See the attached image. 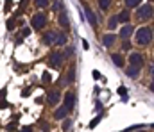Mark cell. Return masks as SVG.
I'll use <instances>...</instances> for the list:
<instances>
[{"label": "cell", "mask_w": 154, "mask_h": 132, "mask_svg": "<svg viewBox=\"0 0 154 132\" xmlns=\"http://www.w3.org/2000/svg\"><path fill=\"white\" fill-rule=\"evenodd\" d=\"M152 29L151 27H140L138 31H136V45H140V46H147V45L152 41Z\"/></svg>", "instance_id": "obj_1"}, {"label": "cell", "mask_w": 154, "mask_h": 132, "mask_svg": "<svg viewBox=\"0 0 154 132\" xmlns=\"http://www.w3.org/2000/svg\"><path fill=\"white\" fill-rule=\"evenodd\" d=\"M152 16H154V7L151 4H142L136 9V20H140V22H147Z\"/></svg>", "instance_id": "obj_2"}, {"label": "cell", "mask_w": 154, "mask_h": 132, "mask_svg": "<svg viewBox=\"0 0 154 132\" xmlns=\"http://www.w3.org/2000/svg\"><path fill=\"white\" fill-rule=\"evenodd\" d=\"M47 22H48V18H47V14L45 13H36L34 16H32V20H31V25H32V29H43V27H47Z\"/></svg>", "instance_id": "obj_3"}, {"label": "cell", "mask_w": 154, "mask_h": 132, "mask_svg": "<svg viewBox=\"0 0 154 132\" xmlns=\"http://www.w3.org/2000/svg\"><path fill=\"white\" fill-rule=\"evenodd\" d=\"M63 61H65V54H61V52H52L48 57V64L56 70H59L63 66Z\"/></svg>", "instance_id": "obj_4"}, {"label": "cell", "mask_w": 154, "mask_h": 132, "mask_svg": "<svg viewBox=\"0 0 154 132\" xmlns=\"http://www.w3.org/2000/svg\"><path fill=\"white\" fill-rule=\"evenodd\" d=\"M129 63H131V66H142L143 64V54H140V52H131L129 54Z\"/></svg>", "instance_id": "obj_5"}, {"label": "cell", "mask_w": 154, "mask_h": 132, "mask_svg": "<svg viewBox=\"0 0 154 132\" xmlns=\"http://www.w3.org/2000/svg\"><path fill=\"white\" fill-rule=\"evenodd\" d=\"M59 100H61V91H59V89L50 91V93H48V96H47V102H48L50 105H57V104H59Z\"/></svg>", "instance_id": "obj_6"}, {"label": "cell", "mask_w": 154, "mask_h": 132, "mask_svg": "<svg viewBox=\"0 0 154 132\" xmlns=\"http://www.w3.org/2000/svg\"><path fill=\"white\" fill-rule=\"evenodd\" d=\"M63 105L68 109V113H72L74 107H75V95H74V93H66V95H65V104H63Z\"/></svg>", "instance_id": "obj_7"}, {"label": "cell", "mask_w": 154, "mask_h": 132, "mask_svg": "<svg viewBox=\"0 0 154 132\" xmlns=\"http://www.w3.org/2000/svg\"><path fill=\"white\" fill-rule=\"evenodd\" d=\"M57 32H59V31L45 32V36H43V43L45 45H56V41H57Z\"/></svg>", "instance_id": "obj_8"}, {"label": "cell", "mask_w": 154, "mask_h": 132, "mask_svg": "<svg viewBox=\"0 0 154 132\" xmlns=\"http://www.w3.org/2000/svg\"><path fill=\"white\" fill-rule=\"evenodd\" d=\"M86 18H88V23L91 25V27H97V16H95V13H93V9L91 7H88L86 5Z\"/></svg>", "instance_id": "obj_9"}, {"label": "cell", "mask_w": 154, "mask_h": 132, "mask_svg": "<svg viewBox=\"0 0 154 132\" xmlns=\"http://www.w3.org/2000/svg\"><path fill=\"white\" fill-rule=\"evenodd\" d=\"M124 72H125V75H127L129 79H138V77H140V68H138V66H127Z\"/></svg>", "instance_id": "obj_10"}, {"label": "cell", "mask_w": 154, "mask_h": 132, "mask_svg": "<svg viewBox=\"0 0 154 132\" xmlns=\"http://www.w3.org/2000/svg\"><path fill=\"white\" fill-rule=\"evenodd\" d=\"M115 41H116L115 34H104V36H102V45H104L106 48H111V46L115 45Z\"/></svg>", "instance_id": "obj_11"}, {"label": "cell", "mask_w": 154, "mask_h": 132, "mask_svg": "<svg viewBox=\"0 0 154 132\" xmlns=\"http://www.w3.org/2000/svg\"><path fill=\"white\" fill-rule=\"evenodd\" d=\"M59 25H61L65 31H68V29H70V20H68V14H66V11L59 13Z\"/></svg>", "instance_id": "obj_12"}, {"label": "cell", "mask_w": 154, "mask_h": 132, "mask_svg": "<svg viewBox=\"0 0 154 132\" xmlns=\"http://www.w3.org/2000/svg\"><path fill=\"white\" fill-rule=\"evenodd\" d=\"M134 32V27L129 23V25H124V27H120V38H124V40H127L131 34Z\"/></svg>", "instance_id": "obj_13"}, {"label": "cell", "mask_w": 154, "mask_h": 132, "mask_svg": "<svg viewBox=\"0 0 154 132\" xmlns=\"http://www.w3.org/2000/svg\"><path fill=\"white\" fill-rule=\"evenodd\" d=\"M116 18H118V22H122L124 25H129L131 14H129V11H127V9H124V11H120V13L116 14Z\"/></svg>", "instance_id": "obj_14"}, {"label": "cell", "mask_w": 154, "mask_h": 132, "mask_svg": "<svg viewBox=\"0 0 154 132\" xmlns=\"http://www.w3.org/2000/svg\"><path fill=\"white\" fill-rule=\"evenodd\" d=\"M68 114H70V113H68V109H66L65 105H61V107L54 113V118H56V120H66V116H68Z\"/></svg>", "instance_id": "obj_15"}, {"label": "cell", "mask_w": 154, "mask_h": 132, "mask_svg": "<svg viewBox=\"0 0 154 132\" xmlns=\"http://www.w3.org/2000/svg\"><path fill=\"white\" fill-rule=\"evenodd\" d=\"M111 61L115 63V66H118V68H124L125 66V59H124L122 54H111Z\"/></svg>", "instance_id": "obj_16"}, {"label": "cell", "mask_w": 154, "mask_h": 132, "mask_svg": "<svg viewBox=\"0 0 154 132\" xmlns=\"http://www.w3.org/2000/svg\"><path fill=\"white\" fill-rule=\"evenodd\" d=\"M74 81H75V66H72V68L68 70L66 79H65V84H74Z\"/></svg>", "instance_id": "obj_17"}, {"label": "cell", "mask_w": 154, "mask_h": 132, "mask_svg": "<svg viewBox=\"0 0 154 132\" xmlns=\"http://www.w3.org/2000/svg\"><path fill=\"white\" fill-rule=\"evenodd\" d=\"M66 43H68L66 34H65V32H57V41H56V45H57V46H65Z\"/></svg>", "instance_id": "obj_18"}, {"label": "cell", "mask_w": 154, "mask_h": 132, "mask_svg": "<svg viewBox=\"0 0 154 132\" xmlns=\"http://www.w3.org/2000/svg\"><path fill=\"white\" fill-rule=\"evenodd\" d=\"M124 4H125V7H127V9H138V7L142 5V4H140V0H125Z\"/></svg>", "instance_id": "obj_19"}, {"label": "cell", "mask_w": 154, "mask_h": 132, "mask_svg": "<svg viewBox=\"0 0 154 132\" xmlns=\"http://www.w3.org/2000/svg\"><path fill=\"white\" fill-rule=\"evenodd\" d=\"M116 23H118V18H116V16H111L109 22H108V29H109V31L116 29Z\"/></svg>", "instance_id": "obj_20"}, {"label": "cell", "mask_w": 154, "mask_h": 132, "mask_svg": "<svg viewBox=\"0 0 154 132\" xmlns=\"http://www.w3.org/2000/svg\"><path fill=\"white\" fill-rule=\"evenodd\" d=\"M52 11H65V5H63V2H54L52 4Z\"/></svg>", "instance_id": "obj_21"}, {"label": "cell", "mask_w": 154, "mask_h": 132, "mask_svg": "<svg viewBox=\"0 0 154 132\" xmlns=\"http://www.w3.org/2000/svg\"><path fill=\"white\" fill-rule=\"evenodd\" d=\"M70 127H72V120H70V118H66V120L63 122V131L68 132V131H70Z\"/></svg>", "instance_id": "obj_22"}, {"label": "cell", "mask_w": 154, "mask_h": 132, "mask_svg": "<svg viewBox=\"0 0 154 132\" xmlns=\"http://www.w3.org/2000/svg\"><path fill=\"white\" fill-rule=\"evenodd\" d=\"M109 5H111V2H99V7H100L102 11H108Z\"/></svg>", "instance_id": "obj_23"}, {"label": "cell", "mask_w": 154, "mask_h": 132, "mask_svg": "<svg viewBox=\"0 0 154 132\" xmlns=\"http://www.w3.org/2000/svg\"><path fill=\"white\" fill-rule=\"evenodd\" d=\"M47 5H50V2H47V0H38L36 2V7H47Z\"/></svg>", "instance_id": "obj_24"}, {"label": "cell", "mask_w": 154, "mask_h": 132, "mask_svg": "<svg viewBox=\"0 0 154 132\" xmlns=\"http://www.w3.org/2000/svg\"><path fill=\"white\" fill-rule=\"evenodd\" d=\"M100 120H102V114H100V116H97V118H95V120H91V123H90V127H91V129H93V127H95V125H97V123H99V122H100Z\"/></svg>", "instance_id": "obj_25"}, {"label": "cell", "mask_w": 154, "mask_h": 132, "mask_svg": "<svg viewBox=\"0 0 154 132\" xmlns=\"http://www.w3.org/2000/svg\"><path fill=\"white\" fill-rule=\"evenodd\" d=\"M149 73H151V77H152V81H154V61L149 64Z\"/></svg>", "instance_id": "obj_26"}, {"label": "cell", "mask_w": 154, "mask_h": 132, "mask_svg": "<svg viewBox=\"0 0 154 132\" xmlns=\"http://www.w3.org/2000/svg\"><path fill=\"white\" fill-rule=\"evenodd\" d=\"M7 29H9V31H13V29H14V20H13V18L7 22Z\"/></svg>", "instance_id": "obj_27"}, {"label": "cell", "mask_w": 154, "mask_h": 132, "mask_svg": "<svg viewBox=\"0 0 154 132\" xmlns=\"http://www.w3.org/2000/svg\"><path fill=\"white\" fill-rule=\"evenodd\" d=\"M122 48H124V50H129V48H131V43H129V41H125V43L122 45Z\"/></svg>", "instance_id": "obj_28"}, {"label": "cell", "mask_w": 154, "mask_h": 132, "mask_svg": "<svg viewBox=\"0 0 154 132\" xmlns=\"http://www.w3.org/2000/svg\"><path fill=\"white\" fill-rule=\"evenodd\" d=\"M41 129H43V131H48L50 127H48V123H45V122H43V123H41Z\"/></svg>", "instance_id": "obj_29"}, {"label": "cell", "mask_w": 154, "mask_h": 132, "mask_svg": "<svg viewBox=\"0 0 154 132\" xmlns=\"http://www.w3.org/2000/svg\"><path fill=\"white\" fill-rule=\"evenodd\" d=\"M20 132H32V127H23Z\"/></svg>", "instance_id": "obj_30"}, {"label": "cell", "mask_w": 154, "mask_h": 132, "mask_svg": "<svg viewBox=\"0 0 154 132\" xmlns=\"http://www.w3.org/2000/svg\"><path fill=\"white\" fill-rule=\"evenodd\" d=\"M118 95H124L125 96V88H118Z\"/></svg>", "instance_id": "obj_31"}, {"label": "cell", "mask_w": 154, "mask_h": 132, "mask_svg": "<svg viewBox=\"0 0 154 132\" xmlns=\"http://www.w3.org/2000/svg\"><path fill=\"white\" fill-rule=\"evenodd\" d=\"M48 79H50V75H48V73H43V81L48 82Z\"/></svg>", "instance_id": "obj_32"}, {"label": "cell", "mask_w": 154, "mask_h": 132, "mask_svg": "<svg viewBox=\"0 0 154 132\" xmlns=\"http://www.w3.org/2000/svg\"><path fill=\"white\" fill-rule=\"evenodd\" d=\"M149 89H151V91H152V93H154V81H152V82H151V86H149Z\"/></svg>", "instance_id": "obj_33"}]
</instances>
